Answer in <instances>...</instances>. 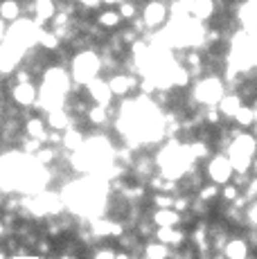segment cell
<instances>
[{"instance_id":"19","label":"cell","mask_w":257,"mask_h":259,"mask_svg":"<svg viewBox=\"0 0 257 259\" xmlns=\"http://www.w3.org/2000/svg\"><path fill=\"white\" fill-rule=\"evenodd\" d=\"M86 119H88L91 124H95V126H102V124L108 119V108L97 106V104H95V106H91V108L86 111Z\"/></svg>"},{"instance_id":"37","label":"cell","mask_w":257,"mask_h":259,"mask_svg":"<svg viewBox=\"0 0 257 259\" xmlns=\"http://www.w3.org/2000/svg\"><path fill=\"white\" fill-rule=\"evenodd\" d=\"M0 133H3V122H0Z\"/></svg>"},{"instance_id":"28","label":"cell","mask_w":257,"mask_h":259,"mask_svg":"<svg viewBox=\"0 0 257 259\" xmlns=\"http://www.w3.org/2000/svg\"><path fill=\"white\" fill-rule=\"evenodd\" d=\"M14 81H16V83H32V72L23 70V68H21V70L14 72Z\"/></svg>"},{"instance_id":"24","label":"cell","mask_w":257,"mask_h":259,"mask_svg":"<svg viewBox=\"0 0 257 259\" xmlns=\"http://www.w3.org/2000/svg\"><path fill=\"white\" fill-rule=\"evenodd\" d=\"M151 201H154L156 210H172V207H174V196H172V194H160V192H156Z\"/></svg>"},{"instance_id":"10","label":"cell","mask_w":257,"mask_h":259,"mask_svg":"<svg viewBox=\"0 0 257 259\" xmlns=\"http://www.w3.org/2000/svg\"><path fill=\"white\" fill-rule=\"evenodd\" d=\"M151 221L156 228H176L181 223V214L176 210H156Z\"/></svg>"},{"instance_id":"3","label":"cell","mask_w":257,"mask_h":259,"mask_svg":"<svg viewBox=\"0 0 257 259\" xmlns=\"http://www.w3.org/2000/svg\"><path fill=\"white\" fill-rule=\"evenodd\" d=\"M167 16H169V5L165 3H154V0H147L145 9L140 12V18L145 21L147 29H158L167 23Z\"/></svg>"},{"instance_id":"25","label":"cell","mask_w":257,"mask_h":259,"mask_svg":"<svg viewBox=\"0 0 257 259\" xmlns=\"http://www.w3.org/2000/svg\"><path fill=\"white\" fill-rule=\"evenodd\" d=\"M219 196L224 198L226 203H235L237 198H239V187H237V185H230V183H228V185H224V189H221Z\"/></svg>"},{"instance_id":"2","label":"cell","mask_w":257,"mask_h":259,"mask_svg":"<svg viewBox=\"0 0 257 259\" xmlns=\"http://www.w3.org/2000/svg\"><path fill=\"white\" fill-rule=\"evenodd\" d=\"M221 97H224V83L217 77H205L196 83V99L205 106H217Z\"/></svg>"},{"instance_id":"15","label":"cell","mask_w":257,"mask_h":259,"mask_svg":"<svg viewBox=\"0 0 257 259\" xmlns=\"http://www.w3.org/2000/svg\"><path fill=\"white\" fill-rule=\"evenodd\" d=\"M239 106H241V97L237 93L224 95V97H221V102H219V113L232 119V117H235V113L239 111Z\"/></svg>"},{"instance_id":"33","label":"cell","mask_w":257,"mask_h":259,"mask_svg":"<svg viewBox=\"0 0 257 259\" xmlns=\"http://www.w3.org/2000/svg\"><path fill=\"white\" fill-rule=\"evenodd\" d=\"M122 0H102V5H108V7H113V5H120Z\"/></svg>"},{"instance_id":"18","label":"cell","mask_w":257,"mask_h":259,"mask_svg":"<svg viewBox=\"0 0 257 259\" xmlns=\"http://www.w3.org/2000/svg\"><path fill=\"white\" fill-rule=\"evenodd\" d=\"M232 119L239 124V128H248V126H253L255 124V113H253V108L250 106H239V111L235 113V117Z\"/></svg>"},{"instance_id":"13","label":"cell","mask_w":257,"mask_h":259,"mask_svg":"<svg viewBox=\"0 0 257 259\" xmlns=\"http://www.w3.org/2000/svg\"><path fill=\"white\" fill-rule=\"evenodd\" d=\"M61 147L66 149V151H81L83 149V136L81 131H77V128H66V133L61 136Z\"/></svg>"},{"instance_id":"38","label":"cell","mask_w":257,"mask_h":259,"mask_svg":"<svg viewBox=\"0 0 257 259\" xmlns=\"http://www.w3.org/2000/svg\"><path fill=\"white\" fill-rule=\"evenodd\" d=\"M0 81H3V72H0Z\"/></svg>"},{"instance_id":"12","label":"cell","mask_w":257,"mask_h":259,"mask_svg":"<svg viewBox=\"0 0 257 259\" xmlns=\"http://www.w3.org/2000/svg\"><path fill=\"white\" fill-rule=\"evenodd\" d=\"M48 126H52L54 131H66V128H70L72 119L68 115L63 108H54V111L48 113V119H46Z\"/></svg>"},{"instance_id":"17","label":"cell","mask_w":257,"mask_h":259,"mask_svg":"<svg viewBox=\"0 0 257 259\" xmlns=\"http://www.w3.org/2000/svg\"><path fill=\"white\" fill-rule=\"evenodd\" d=\"M117 14H120L122 21H133V18L140 16V7H138L136 0H122L117 5Z\"/></svg>"},{"instance_id":"14","label":"cell","mask_w":257,"mask_h":259,"mask_svg":"<svg viewBox=\"0 0 257 259\" xmlns=\"http://www.w3.org/2000/svg\"><path fill=\"white\" fill-rule=\"evenodd\" d=\"M25 133L27 138H34V140H41L46 144V138H48V126L41 117H29L25 122Z\"/></svg>"},{"instance_id":"5","label":"cell","mask_w":257,"mask_h":259,"mask_svg":"<svg viewBox=\"0 0 257 259\" xmlns=\"http://www.w3.org/2000/svg\"><path fill=\"white\" fill-rule=\"evenodd\" d=\"M86 91H88L91 99L97 104V106L106 108L108 104L113 102V93H111V88H108V81H104V79H100V77L93 79V81L86 86Z\"/></svg>"},{"instance_id":"29","label":"cell","mask_w":257,"mask_h":259,"mask_svg":"<svg viewBox=\"0 0 257 259\" xmlns=\"http://www.w3.org/2000/svg\"><path fill=\"white\" fill-rule=\"evenodd\" d=\"M172 210H176V212H185V210H190V198L187 196H181V198H174V207Z\"/></svg>"},{"instance_id":"8","label":"cell","mask_w":257,"mask_h":259,"mask_svg":"<svg viewBox=\"0 0 257 259\" xmlns=\"http://www.w3.org/2000/svg\"><path fill=\"white\" fill-rule=\"evenodd\" d=\"M23 14L21 0H0V18L5 23H16Z\"/></svg>"},{"instance_id":"26","label":"cell","mask_w":257,"mask_h":259,"mask_svg":"<svg viewBox=\"0 0 257 259\" xmlns=\"http://www.w3.org/2000/svg\"><path fill=\"white\" fill-rule=\"evenodd\" d=\"M75 3L79 5V7H81L83 14H88V12H100V9L104 7L102 0H75Z\"/></svg>"},{"instance_id":"35","label":"cell","mask_w":257,"mask_h":259,"mask_svg":"<svg viewBox=\"0 0 257 259\" xmlns=\"http://www.w3.org/2000/svg\"><path fill=\"white\" fill-rule=\"evenodd\" d=\"M3 230H5V223H3V219H0V235H3Z\"/></svg>"},{"instance_id":"20","label":"cell","mask_w":257,"mask_h":259,"mask_svg":"<svg viewBox=\"0 0 257 259\" xmlns=\"http://www.w3.org/2000/svg\"><path fill=\"white\" fill-rule=\"evenodd\" d=\"M57 156H59L57 149H54V147H46V144H43V147L36 151V162H38L41 167H48L50 162L57 160Z\"/></svg>"},{"instance_id":"7","label":"cell","mask_w":257,"mask_h":259,"mask_svg":"<svg viewBox=\"0 0 257 259\" xmlns=\"http://www.w3.org/2000/svg\"><path fill=\"white\" fill-rule=\"evenodd\" d=\"M36 88H34V83H16V86L12 88V99L14 104H18V106H32L34 102H36Z\"/></svg>"},{"instance_id":"21","label":"cell","mask_w":257,"mask_h":259,"mask_svg":"<svg viewBox=\"0 0 257 259\" xmlns=\"http://www.w3.org/2000/svg\"><path fill=\"white\" fill-rule=\"evenodd\" d=\"M38 43H41L43 50H59V46H61V41L54 36L50 29H43V32H38Z\"/></svg>"},{"instance_id":"11","label":"cell","mask_w":257,"mask_h":259,"mask_svg":"<svg viewBox=\"0 0 257 259\" xmlns=\"http://www.w3.org/2000/svg\"><path fill=\"white\" fill-rule=\"evenodd\" d=\"M122 25V18L120 14H117V9H100V14H97V27L102 29H117Z\"/></svg>"},{"instance_id":"23","label":"cell","mask_w":257,"mask_h":259,"mask_svg":"<svg viewBox=\"0 0 257 259\" xmlns=\"http://www.w3.org/2000/svg\"><path fill=\"white\" fill-rule=\"evenodd\" d=\"M147 252V259H167L169 257V250H167V246H162V243H149V246L145 248Z\"/></svg>"},{"instance_id":"32","label":"cell","mask_w":257,"mask_h":259,"mask_svg":"<svg viewBox=\"0 0 257 259\" xmlns=\"http://www.w3.org/2000/svg\"><path fill=\"white\" fill-rule=\"evenodd\" d=\"M5 34H7V25H5V21L0 18V41L5 38Z\"/></svg>"},{"instance_id":"6","label":"cell","mask_w":257,"mask_h":259,"mask_svg":"<svg viewBox=\"0 0 257 259\" xmlns=\"http://www.w3.org/2000/svg\"><path fill=\"white\" fill-rule=\"evenodd\" d=\"M136 86H138V79L133 77V74H113V77L108 79V88H111V93L117 95V97H124V95L131 93Z\"/></svg>"},{"instance_id":"30","label":"cell","mask_w":257,"mask_h":259,"mask_svg":"<svg viewBox=\"0 0 257 259\" xmlns=\"http://www.w3.org/2000/svg\"><path fill=\"white\" fill-rule=\"evenodd\" d=\"M95 259H115V252L108 250V248H104V250H97L95 252Z\"/></svg>"},{"instance_id":"4","label":"cell","mask_w":257,"mask_h":259,"mask_svg":"<svg viewBox=\"0 0 257 259\" xmlns=\"http://www.w3.org/2000/svg\"><path fill=\"white\" fill-rule=\"evenodd\" d=\"M207 176L215 185H228V181L232 178V167L228 156H212L210 165H207Z\"/></svg>"},{"instance_id":"16","label":"cell","mask_w":257,"mask_h":259,"mask_svg":"<svg viewBox=\"0 0 257 259\" xmlns=\"http://www.w3.org/2000/svg\"><path fill=\"white\" fill-rule=\"evenodd\" d=\"M246 255H248V248L241 239H230L226 243V257L228 259H246Z\"/></svg>"},{"instance_id":"1","label":"cell","mask_w":257,"mask_h":259,"mask_svg":"<svg viewBox=\"0 0 257 259\" xmlns=\"http://www.w3.org/2000/svg\"><path fill=\"white\" fill-rule=\"evenodd\" d=\"M100 70H102V61L91 50H83V52H79L77 57L72 59V79H75L77 83L88 86L93 79H97Z\"/></svg>"},{"instance_id":"36","label":"cell","mask_w":257,"mask_h":259,"mask_svg":"<svg viewBox=\"0 0 257 259\" xmlns=\"http://www.w3.org/2000/svg\"><path fill=\"white\" fill-rule=\"evenodd\" d=\"M253 131H255V133H253V136H255V138H257V122H255V124H253Z\"/></svg>"},{"instance_id":"9","label":"cell","mask_w":257,"mask_h":259,"mask_svg":"<svg viewBox=\"0 0 257 259\" xmlns=\"http://www.w3.org/2000/svg\"><path fill=\"white\" fill-rule=\"evenodd\" d=\"M156 239L162 246H179L185 241V235L179 228H156Z\"/></svg>"},{"instance_id":"27","label":"cell","mask_w":257,"mask_h":259,"mask_svg":"<svg viewBox=\"0 0 257 259\" xmlns=\"http://www.w3.org/2000/svg\"><path fill=\"white\" fill-rule=\"evenodd\" d=\"M205 122H207V124H219V122H221V113H219V108H215V106H207Z\"/></svg>"},{"instance_id":"34","label":"cell","mask_w":257,"mask_h":259,"mask_svg":"<svg viewBox=\"0 0 257 259\" xmlns=\"http://www.w3.org/2000/svg\"><path fill=\"white\" fill-rule=\"evenodd\" d=\"M115 259H131L128 255H115Z\"/></svg>"},{"instance_id":"39","label":"cell","mask_w":257,"mask_h":259,"mask_svg":"<svg viewBox=\"0 0 257 259\" xmlns=\"http://www.w3.org/2000/svg\"><path fill=\"white\" fill-rule=\"evenodd\" d=\"M61 259H70V257H61Z\"/></svg>"},{"instance_id":"31","label":"cell","mask_w":257,"mask_h":259,"mask_svg":"<svg viewBox=\"0 0 257 259\" xmlns=\"http://www.w3.org/2000/svg\"><path fill=\"white\" fill-rule=\"evenodd\" d=\"M257 196V176L250 181V185H248V194H246V198H253Z\"/></svg>"},{"instance_id":"22","label":"cell","mask_w":257,"mask_h":259,"mask_svg":"<svg viewBox=\"0 0 257 259\" xmlns=\"http://www.w3.org/2000/svg\"><path fill=\"white\" fill-rule=\"evenodd\" d=\"M219 194H221V189L217 187L215 183H212V185H203L199 189V201H203V203L210 205V203H215L217 198H219Z\"/></svg>"}]
</instances>
